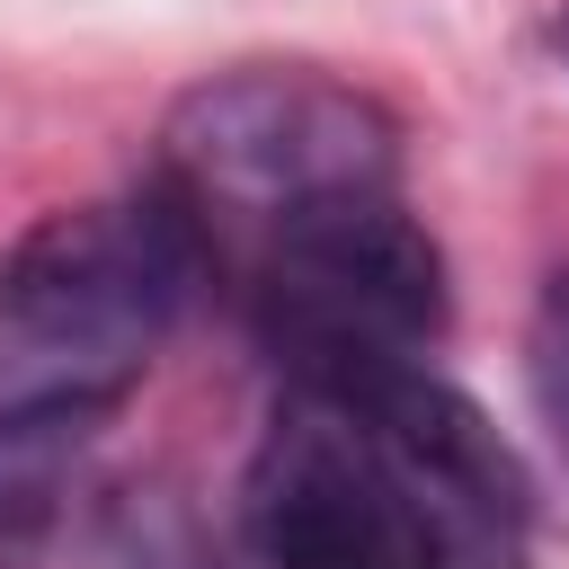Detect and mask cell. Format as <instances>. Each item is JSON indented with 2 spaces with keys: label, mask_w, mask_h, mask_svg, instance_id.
I'll return each instance as SVG.
<instances>
[{
  "label": "cell",
  "mask_w": 569,
  "mask_h": 569,
  "mask_svg": "<svg viewBox=\"0 0 569 569\" xmlns=\"http://www.w3.org/2000/svg\"><path fill=\"white\" fill-rule=\"evenodd\" d=\"M551 44H560V62H569V9H560V27H551Z\"/></svg>",
  "instance_id": "obj_8"
},
{
  "label": "cell",
  "mask_w": 569,
  "mask_h": 569,
  "mask_svg": "<svg viewBox=\"0 0 569 569\" xmlns=\"http://www.w3.org/2000/svg\"><path fill=\"white\" fill-rule=\"evenodd\" d=\"M249 311L293 391H338L373 365H418L445 338L453 293L445 249L400 196H347L258 231Z\"/></svg>",
  "instance_id": "obj_3"
},
{
  "label": "cell",
  "mask_w": 569,
  "mask_h": 569,
  "mask_svg": "<svg viewBox=\"0 0 569 569\" xmlns=\"http://www.w3.org/2000/svg\"><path fill=\"white\" fill-rule=\"evenodd\" d=\"M542 320H551V338H560V347H569V267H560V276H551V293H542Z\"/></svg>",
  "instance_id": "obj_7"
},
{
  "label": "cell",
  "mask_w": 569,
  "mask_h": 569,
  "mask_svg": "<svg viewBox=\"0 0 569 569\" xmlns=\"http://www.w3.org/2000/svg\"><path fill=\"white\" fill-rule=\"evenodd\" d=\"M240 516L267 569H453L427 507L365 445V427L311 391H293L249 453Z\"/></svg>",
  "instance_id": "obj_4"
},
{
  "label": "cell",
  "mask_w": 569,
  "mask_h": 569,
  "mask_svg": "<svg viewBox=\"0 0 569 569\" xmlns=\"http://www.w3.org/2000/svg\"><path fill=\"white\" fill-rule=\"evenodd\" d=\"M204 276L213 231L160 169L124 196L27 222L0 249V400H124Z\"/></svg>",
  "instance_id": "obj_1"
},
{
  "label": "cell",
  "mask_w": 569,
  "mask_h": 569,
  "mask_svg": "<svg viewBox=\"0 0 569 569\" xmlns=\"http://www.w3.org/2000/svg\"><path fill=\"white\" fill-rule=\"evenodd\" d=\"M124 400L98 391H53V400H0V542H18L27 525L53 516L71 462L98 445V427Z\"/></svg>",
  "instance_id": "obj_6"
},
{
  "label": "cell",
  "mask_w": 569,
  "mask_h": 569,
  "mask_svg": "<svg viewBox=\"0 0 569 569\" xmlns=\"http://www.w3.org/2000/svg\"><path fill=\"white\" fill-rule=\"evenodd\" d=\"M160 178L213 222H293L400 187V116L320 62H231L160 116Z\"/></svg>",
  "instance_id": "obj_2"
},
{
  "label": "cell",
  "mask_w": 569,
  "mask_h": 569,
  "mask_svg": "<svg viewBox=\"0 0 569 569\" xmlns=\"http://www.w3.org/2000/svg\"><path fill=\"white\" fill-rule=\"evenodd\" d=\"M365 427V445L400 471V489L427 507L453 560L471 569H516L533 542V471L498 436V418L445 382L436 365H373L338 391H311Z\"/></svg>",
  "instance_id": "obj_5"
}]
</instances>
